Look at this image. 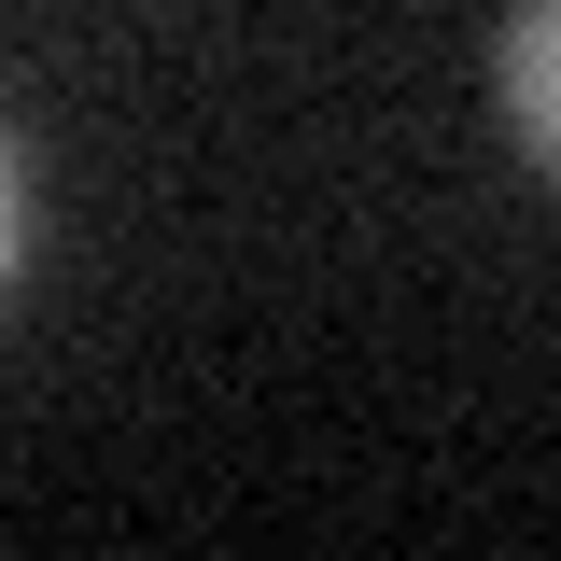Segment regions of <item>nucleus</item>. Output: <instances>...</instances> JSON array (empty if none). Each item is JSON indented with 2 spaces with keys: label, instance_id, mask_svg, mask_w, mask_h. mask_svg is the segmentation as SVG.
Instances as JSON below:
<instances>
[{
  "label": "nucleus",
  "instance_id": "f03ea898",
  "mask_svg": "<svg viewBox=\"0 0 561 561\" xmlns=\"http://www.w3.org/2000/svg\"><path fill=\"white\" fill-rule=\"evenodd\" d=\"M14 253H28V169H14V140H0V280H14Z\"/></svg>",
  "mask_w": 561,
  "mask_h": 561
},
{
  "label": "nucleus",
  "instance_id": "f257e3e1",
  "mask_svg": "<svg viewBox=\"0 0 561 561\" xmlns=\"http://www.w3.org/2000/svg\"><path fill=\"white\" fill-rule=\"evenodd\" d=\"M491 84H505V127H519V140L561 169V0H519V14H505V57H491Z\"/></svg>",
  "mask_w": 561,
  "mask_h": 561
}]
</instances>
